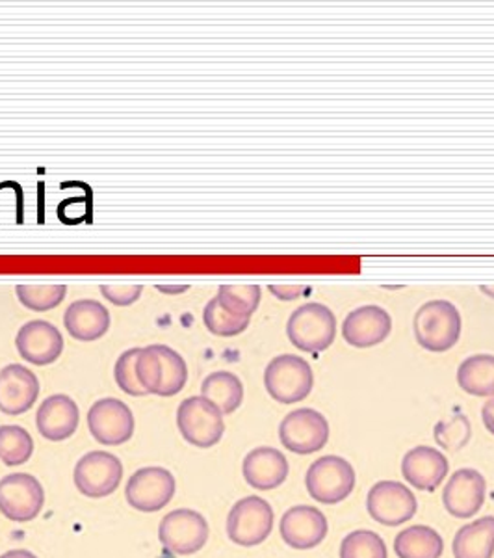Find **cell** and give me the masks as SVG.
I'll list each match as a JSON object with an SVG mask.
<instances>
[{"label": "cell", "instance_id": "8fae6325", "mask_svg": "<svg viewBox=\"0 0 494 558\" xmlns=\"http://www.w3.org/2000/svg\"><path fill=\"white\" fill-rule=\"evenodd\" d=\"M177 483L172 471L164 468H141L128 478L125 497L134 510L152 514L173 501Z\"/></svg>", "mask_w": 494, "mask_h": 558}, {"label": "cell", "instance_id": "52a82bcc", "mask_svg": "<svg viewBox=\"0 0 494 558\" xmlns=\"http://www.w3.org/2000/svg\"><path fill=\"white\" fill-rule=\"evenodd\" d=\"M331 428L328 418L312 408H301L288 413L280 426V439L286 451L294 454H314L330 441Z\"/></svg>", "mask_w": 494, "mask_h": 558}, {"label": "cell", "instance_id": "cb8c5ba5", "mask_svg": "<svg viewBox=\"0 0 494 558\" xmlns=\"http://www.w3.org/2000/svg\"><path fill=\"white\" fill-rule=\"evenodd\" d=\"M443 551L441 534L428 525L409 526L394 538V553L398 558H441Z\"/></svg>", "mask_w": 494, "mask_h": 558}, {"label": "cell", "instance_id": "603a6c76", "mask_svg": "<svg viewBox=\"0 0 494 558\" xmlns=\"http://www.w3.org/2000/svg\"><path fill=\"white\" fill-rule=\"evenodd\" d=\"M454 558L494 557V515L461 526L454 538Z\"/></svg>", "mask_w": 494, "mask_h": 558}, {"label": "cell", "instance_id": "d590c367", "mask_svg": "<svg viewBox=\"0 0 494 558\" xmlns=\"http://www.w3.org/2000/svg\"><path fill=\"white\" fill-rule=\"evenodd\" d=\"M144 292L141 286H101V294L110 304L127 307L138 302Z\"/></svg>", "mask_w": 494, "mask_h": 558}, {"label": "cell", "instance_id": "f1b7e54d", "mask_svg": "<svg viewBox=\"0 0 494 558\" xmlns=\"http://www.w3.org/2000/svg\"><path fill=\"white\" fill-rule=\"evenodd\" d=\"M203 323L212 336L236 337L249 328V317H240L235 313L227 312L218 299L210 300L205 305Z\"/></svg>", "mask_w": 494, "mask_h": 558}, {"label": "cell", "instance_id": "83f0119b", "mask_svg": "<svg viewBox=\"0 0 494 558\" xmlns=\"http://www.w3.org/2000/svg\"><path fill=\"white\" fill-rule=\"evenodd\" d=\"M159 352L162 380H160L159 397H173L181 393L188 381V365L177 350L165 344H155Z\"/></svg>", "mask_w": 494, "mask_h": 558}, {"label": "cell", "instance_id": "ffe728a7", "mask_svg": "<svg viewBox=\"0 0 494 558\" xmlns=\"http://www.w3.org/2000/svg\"><path fill=\"white\" fill-rule=\"evenodd\" d=\"M242 473L251 488L260 492L280 488L291 473V465L283 452L273 447H257L244 458Z\"/></svg>", "mask_w": 494, "mask_h": 558}, {"label": "cell", "instance_id": "ac0fdd59", "mask_svg": "<svg viewBox=\"0 0 494 558\" xmlns=\"http://www.w3.org/2000/svg\"><path fill=\"white\" fill-rule=\"evenodd\" d=\"M38 376L25 365H7L0 371V412L23 415L39 397Z\"/></svg>", "mask_w": 494, "mask_h": 558}, {"label": "cell", "instance_id": "74e56055", "mask_svg": "<svg viewBox=\"0 0 494 558\" xmlns=\"http://www.w3.org/2000/svg\"><path fill=\"white\" fill-rule=\"evenodd\" d=\"M482 421L485 428L494 436V397L483 407Z\"/></svg>", "mask_w": 494, "mask_h": 558}, {"label": "cell", "instance_id": "836d02e7", "mask_svg": "<svg viewBox=\"0 0 494 558\" xmlns=\"http://www.w3.org/2000/svg\"><path fill=\"white\" fill-rule=\"evenodd\" d=\"M136 376L147 395H159L162 367H160L159 352L155 344L140 349L136 357Z\"/></svg>", "mask_w": 494, "mask_h": 558}, {"label": "cell", "instance_id": "d6986e66", "mask_svg": "<svg viewBox=\"0 0 494 558\" xmlns=\"http://www.w3.org/2000/svg\"><path fill=\"white\" fill-rule=\"evenodd\" d=\"M448 458L428 445L415 447L402 460V475L406 483L420 492H435L448 476Z\"/></svg>", "mask_w": 494, "mask_h": 558}, {"label": "cell", "instance_id": "9c48e42d", "mask_svg": "<svg viewBox=\"0 0 494 558\" xmlns=\"http://www.w3.org/2000/svg\"><path fill=\"white\" fill-rule=\"evenodd\" d=\"M73 481L76 489L88 499H104L120 488L123 463L112 452H88L76 462Z\"/></svg>", "mask_w": 494, "mask_h": 558}, {"label": "cell", "instance_id": "e575fe53", "mask_svg": "<svg viewBox=\"0 0 494 558\" xmlns=\"http://www.w3.org/2000/svg\"><path fill=\"white\" fill-rule=\"evenodd\" d=\"M140 349H131L118 357L114 367L115 384L123 393L131 397H146V389L140 386L138 376H136V357H138Z\"/></svg>", "mask_w": 494, "mask_h": 558}, {"label": "cell", "instance_id": "5b68a950", "mask_svg": "<svg viewBox=\"0 0 494 558\" xmlns=\"http://www.w3.org/2000/svg\"><path fill=\"white\" fill-rule=\"evenodd\" d=\"M354 465L341 457H322L311 463L305 486L312 499L322 505H338L348 499L355 488Z\"/></svg>", "mask_w": 494, "mask_h": 558}, {"label": "cell", "instance_id": "ab89813d", "mask_svg": "<svg viewBox=\"0 0 494 558\" xmlns=\"http://www.w3.org/2000/svg\"><path fill=\"white\" fill-rule=\"evenodd\" d=\"M157 289H159L160 292H164V294H181V292H184L186 289H188V286H157Z\"/></svg>", "mask_w": 494, "mask_h": 558}, {"label": "cell", "instance_id": "60d3db41", "mask_svg": "<svg viewBox=\"0 0 494 558\" xmlns=\"http://www.w3.org/2000/svg\"><path fill=\"white\" fill-rule=\"evenodd\" d=\"M482 291L485 292V294H489V296H493L494 299V287L483 286Z\"/></svg>", "mask_w": 494, "mask_h": 558}, {"label": "cell", "instance_id": "8d00e7d4", "mask_svg": "<svg viewBox=\"0 0 494 558\" xmlns=\"http://www.w3.org/2000/svg\"><path fill=\"white\" fill-rule=\"evenodd\" d=\"M270 292H272L275 299L286 300V302H292V300L299 299L301 294H304V287L301 286H270Z\"/></svg>", "mask_w": 494, "mask_h": 558}, {"label": "cell", "instance_id": "8992f818", "mask_svg": "<svg viewBox=\"0 0 494 558\" xmlns=\"http://www.w3.org/2000/svg\"><path fill=\"white\" fill-rule=\"evenodd\" d=\"M272 505L257 495L244 497L229 512L227 536L236 546H260L272 534Z\"/></svg>", "mask_w": 494, "mask_h": 558}, {"label": "cell", "instance_id": "4fadbf2b", "mask_svg": "<svg viewBox=\"0 0 494 558\" xmlns=\"http://www.w3.org/2000/svg\"><path fill=\"white\" fill-rule=\"evenodd\" d=\"M88 428L97 444L110 447L127 444L136 428L133 410L120 399L97 400L89 408Z\"/></svg>", "mask_w": 494, "mask_h": 558}, {"label": "cell", "instance_id": "30bf717a", "mask_svg": "<svg viewBox=\"0 0 494 558\" xmlns=\"http://www.w3.org/2000/svg\"><path fill=\"white\" fill-rule=\"evenodd\" d=\"M45 507V489L28 473H12L0 481V514L15 523L33 521Z\"/></svg>", "mask_w": 494, "mask_h": 558}, {"label": "cell", "instance_id": "7c38bea8", "mask_svg": "<svg viewBox=\"0 0 494 558\" xmlns=\"http://www.w3.org/2000/svg\"><path fill=\"white\" fill-rule=\"evenodd\" d=\"M367 510L380 525L399 526L415 518L419 502L406 484L381 481L368 492Z\"/></svg>", "mask_w": 494, "mask_h": 558}, {"label": "cell", "instance_id": "f35d334b", "mask_svg": "<svg viewBox=\"0 0 494 558\" xmlns=\"http://www.w3.org/2000/svg\"><path fill=\"white\" fill-rule=\"evenodd\" d=\"M0 558H38L34 553L26 551V549H12V551L0 555Z\"/></svg>", "mask_w": 494, "mask_h": 558}, {"label": "cell", "instance_id": "4316f807", "mask_svg": "<svg viewBox=\"0 0 494 558\" xmlns=\"http://www.w3.org/2000/svg\"><path fill=\"white\" fill-rule=\"evenodd\" d=\"M34 439L23 426H0V460L8 468H20L33 458Z\"/></svg>", "mask_w": 494, "mask_h": 558}, {"label": "cell", "instance_id": "1f68e13d", "mask_svg": "<svg viewBox=\"0 0 494 558\" xmlns=\"http://www.w3.org/2000/svg\"><path fill=\"white\" fill-rule=\"evenodd\" d=\"M341 558H388L387 544L372 531H354L341 544Z\"/></svg>", "mask_w": 494, "mask_h": 558}, {"label": "cell", "instance_id": "9a60e30c", "mask_svg": "<svg viewBox=\"0 0 494 558\" xmlns=\"http://www.w3.org/2000/svg\"><path fill=\"white\" fill-rule=\"evenodd\" d=\"M15 347L25 362L45 367L52 365L64 352V337L57 326L47 320L23 324L15 337Z\"/></svg>", "mask_w": 494, "mask_h": 558}, {"label": "cell", "instance_id": "3957f363", "mask_svg": "<svg viewBox=\"0 0 494 558\" xmlns=\"http://www.w3.org/2000/svg\"><path fill=\"white\" fill-rule=\"evenodd\" d=\"M286 336L296 349L318 354L335 343L336 317L328 305L305 304L292 313Z\"/></svg>", "mask_w": 494, "mask_h": 558}, {"label": "cell", "instance_id": "5bb4252c", "mask_svg": "<svg viewBox=\"0 0 494 558\" xmlns=\"http://www.w3.org/2000/svg\"><path fill=\"white\" fill-rule=\"evenodd\" d=\"M280 531L286 546L307 551L322 544L330 533V523L322 510L309 505H298L286 510V514L281 518Z\"/></svg>", "mask_w": 494, "mask_h": 558}, {"label": "cell", "instance_id": "d6a6232c", "mask_svg": "<svg viewBox=\"0 0 494 558\" xmlns=\"http://www.w3.org/2000/svg\"><path fill=\"white\" fill-rule=\"evenodd\" d=\"M433 432H435L437 444L446 451L452 452L459 451L461 447L469 444L472 430H470L469 418L461 413H456L448 421H441Z\"/></svg>", "mask_w": 494, "mask_h": 558}, {"label": "cell", "instance_id": "277c9868", "mask_svg": "<svg viewBox=\"0 0 494 558\" xmlns=\"http://www.w3.org/2000/svg\"><path fill=\"white\" fill-rule=\"evenodd\" d=\"M177 426L181 436L199 449H210L220 444L225 434L223 413L201 397H188L177 410Z\"/></svg>", "mask_w": 494, "mask_h": 558}, {"label": "cell", "instance_id": "484cf974", "mask_svg": "<svg viewBox=\"0 0 494 558\" xmlns=\"http://www.w3.org/2000/svg\"><path fill=\"white\" fill-rule=\"evenodd\" d=\"M457 384L472 397H494V355L467 357L457 368Z\"/></svg>", "mask_w": 494, "mask_h": 558}, {"label": "cell", "instance_id": "6da1fadb", "mask_svg": "<svg viewBox=\"0 0 494 558\" xmlns=\"http://www.w3.org/2000/svg\"><path fill=\"white\" fill-rule=\"evenodd\" d=\"M415 339L428 352H446L456 347L461 337L462 318L456 305L448 300H430L420 305L412 320Z\"/></svg>", "mask_w": 494, "mask_h": 558}, {"label": "cell", "instance_id": "e0dca14e", "mask_svg": "<svg viewBox=\"0 0 494 558\" xmlns=\"http://www.w3.org/2000/svg\"><path fill=\"white\" fill-rule=\"evenodd\" d=\"M393 331V318L380 305H362L349 313L343 324L344 341L354 349H372Z\"/></svg>", "mask_w": 494, "mask_h": 558}, {"label": "cell", "instance_id": "f546056e", "mask_svg": "<svg viewBox=\"0 0 494 558\" xmlns=\"http://www.w3.org/2000/svg\"><path fill=\"white\" fill-rule=\"evenodd\" d=\"M215 299L227 312L251 317L259 310L262 291L259 286H222Z\"/></svg>", "mask_w": 494, "mask_h": 558}, {"label": "cell", "instance_id": "2e32d148", "mask_svg": "<svg viewBox=\"0 0 494 558\" xmlns=\"http://www.w3.org/2000/svg\"><path fill=\"white\" fill-rule=\"evenodd\" d=\"M485 495L487 483L480 471L459 470L444 486V508L457 520H469L482 510Z\"/></svg>", "mask_w": 494, "mask_h": 558}, {"label": "cell", "instance_id": "44dd1931", "mask_svg": "<svg viewBox=\"0 0 494 558\" xmlns=\"http://www.w3.org/2000/svg\"><path fill=\"white\" fill-rule=\"evenodd\" d=\"M81 412L75 400L67 395H51L44 400L36 415L39 434L49 441H65L75 434Z\"/></svg>", "mask_w": 494, "mask_h": 558}, {"label": "cell", "instance_id": "7402d4cb", "mask_svg": "<svg viewBox=\"0 0 494 558\" xmlns=\"http://www.w3.org/2000/svg\"><path fill=\"white\" fill-rule=\"evenodd\" d=\"M65 330L76 341L91 343L110 330V312L97 300H78L64 315Z\"/></svg>", "mask_w": 494, "mask_h": 558}, {"label": "cell", "instance_id": "7a4b0ae2", "mask_svg": "<svg viewBox=\"0 0 494 558\" xmlns=\"http://www.w3.org/2000/svg\"><path fill=\"white\" fill-rule=\"evenodd\" d=\"M264 386L273 400L281 404H296L311 395L314 373L301 355H277L268 363Z\"/></svg>", "mask_w": 494, "mask_h": 558}, {"label": "cell", "instance_id": "4dcf8cb0", "mask_svg": "<svg viewBox=\"0 0 494 558\" xmlns=\"http://www.w3.org/2000/svg\"><path fill=\"white\" fill-rule=\"evenodd\" d=\"M15 294L21 304L25 305L30 312H51L54 307L62 304L67 294L65 286H17Z\"/></svg>", "mask_w": 494, "mask_h": 558}, {"label": "cell", "instance_id": "ba28073f", "mask_svg": "<svg viewBox=\"0 0 494 558\" xmlns=\"http://www.w3.org/2000/svg\"><path fill=\"white\" fill-rule=\"evenodd\" d=\"M209 523L203 514L190 508L173 510L162 518L159 525L160 544L177 557L201 551L209 539Z\"/></svg>", "mask_w": 494, "mask_h": 558}, {"label": "cell", "instance_id": "d4e9b609", "mask_svg": "<svg viewBox=\"0 0 494 558\" xmlns=\"http://www.w3.org/2000/svg\"><path fill=\"white\" fill-rule=\"evenodd\" d=\"M201 395L209 399L223 415L235 413L244 402V384L229 371H215L201 384Z\"/></svg>", "mask_w": 494, "mask_h": 558}]
</instances>
